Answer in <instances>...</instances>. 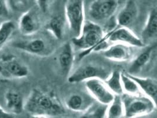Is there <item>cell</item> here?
I'll use <instances>...</instances> for the list:
<instances>
[{"label": "cell", "mask_w": 157, "mask_h": 118, "mask_svg": "<svg viewBox=\"0 0 157 118\" xmlns=\"http://www.w3.org/2000/svg\"><path fill=\"white\" fill-rule=\"evenodd\" d=\"M24 110L34 116H54L64 113L57 98L51 93L34 89L24 104Z\"/></svg>", "instance_id": "cell-1"}, {"label": "cell", "mask_w": 157, "mask_h": 118, "mask_svg": "<svg viewBox=\"0 0 157 118\" xmlns=\"http://www.w3.org/2000/svg\"><path fill=\"white\" fill-rule=\"evenodd\" d=\"M107 36H104V31L98 24L87 21L84 22L79 36L73 37L72 44L84 50L80 55L82 57L93 50H105L107 47Z\"/></svg>", "instance_id": "cell-2"}, {"label": "cell", "mask_w": 157, "mask_h": 118, "mask_svg": "<svg viewBox=\"0 0 157 118\" xmlns=\"http://www.w3.org/2000/svg\"><path fill=\"white\" fill-rule=\"evenodd\" d=\"M125 118H135L149 115L157 108V104L144 95H132L123 93L121 95Z\"/></svg>", "instance_id": "cell-3"}, {"label": "cell", "mask_w": 157, "mask_h": 118, "mask_svg": "<svg viewBox=\"0 0 157 118\" xmlns=\"http://www.w3.org/2000/svg\"><path fill=\"white\" fill-rule=\"evenodd\" d=\"M24 98L21 92L8 82L0 84V106L8 113L15 116L24 110Z\"/></svg>", "instance_id": "cell-4"}, {"label": "cell", "mask_w": 157, "mask_h": 118, "mask_svg": "<svg viewBox=\"0 0 157 118\" xmlns=\"http://www.w3.org/2000/svg\"><path fill=\"white\" fill-rule=\"evenodd\" d=\"M65 15L72 35L78 37L85 22L84 0H66Z\"/></svg>", "instance_id": "cell-5"}, {"label": "cell", "mask_w": 157, "mask_h": 118, "mask_svg": "<svg viewBox=\"0 0 157 118\" xmlns=\"http://www.w3.org/2000/svg\"><path fill=\"white\" fill-rule=\"evenodd\" d=\"M28 67L13 54H0V75L7 79H21L28 76Z\"/></svg>", "instance_id": "cell-6"}, {"label": "cell", "mask_w": 157, "mask_h": 118, "mask_svg": "<svg viewBox=\"0 0 157 118\" xmlns=\"http://www.w3.org/2000/svg\"><path fill=\"white\" fill-rule=\"evenodd\" d=\"M118 4V0H94L88 8V16L93 22H104L114 14Z\"/></svg>", "instance_id": "cell-7"}, {"label": "cell", "mask_w": 157, "mask_h": 118, "mask_svg": "<svg viewBox=\"0 0 157 118\" xmlns=\"http://www.w3.org/2000/svg\"><path fill=\"white\" fill-rule=\"evenodd\" d=\"M111 71L104 67L88 64L79 67L68 76V81L71 83L86 81L90 79H99L105 81L111 73Z\"/></svg>", "instance_id": "cell-8"}, {"label": "cell", "mask_w": 157, "mask_h": 118, "mask_svg": "<svg viewBox=\"0 0 157 118\" xmlns=\"http://www.w3.org/2000/svg\"><path fill=\"white\" fill-rule=\"evenodd\" d=\"M86 87L90 95L99 103L108 105L114 97V95L108 88L104 81L99 79L86 81Z\"/></svg>", "instance_id": "cell-9"}, {"label": "cell", "mask_w": 157, "mask_h": 118, "mask_svg": "<svg viewBox=\"0 0 157 118\" xmlns=\"http://www.w3.org/2000/svg\"><path fill=\"white\" fill-rule=\"evenodd\" d=\"M107 40L112 43H120L129 46L142 48L145 44L143 40L128 27H120V28L111 31L107 36Z\"/></svg>", "instance_id": "cell-10"}, {"label": "cell", "mask_w": 157, "mask_h": 118, "mask_svg": "<svg viewBox=\"0 0 157 118\" xmlns=\"http://www.w3.org/2000/svg\"><path fill=\"white\" fill-rule=\"evenodd\" d=\"M14 46L24 52L37 56H44L48 53V44L42 38H34L29 40L17 41Z\"/></svg>", "instance_id": "cell-11"}, {"label": "cell", "mask_w": 157, "mask_h": 118, "mask_svg": "<svg viewBox=\"0 0 157 118\" xmlns=\"http://www.w3.org/2000/svg\"><path fill=\"white\" fill-rule=\"evenodd\" d=\"M57 60L61 73L64 76H68L70 74L74 60L73 45L71 43L67 42L63 44L58 52Z\"/></svg>", "instance_id": "cell-12"}, {"label": "cell", "mask_w": 157, "mask_h": 118, "mask_svg": "<svg viewBox=\"0 0 157 118\" xmlns=\"http://www.w3.org/2000/svg\"><path fill=\"white\" fill-rule=\"evenodd\" d=\"M18 27L22 34L24 36H29L34 34L40 28L37 15L31 10L25 12L20 18Z\"/></svg>", "instance_id": "cell-13"}, {"label": "cell", "mask_w": 157, "mask_h": 118, "mask_svg": "<svg viewBox=\"0 0 157 118\" xmlns=\"http://www.w3.org/2000/svg\"><path fill=\"white\" fill-rule=\"evenodd\" d=\"M138 85L144 95L147 96L154 102L157 104V81L151 77H141L136 75L131 74L125 72Z\"/></svg>", "instance_id": "cell-14"}, {"label": "cell", "mask_w": 157, "mask_h": 118, "mask_svg": "<svg viewBox=\"0 0 157 118\" xmlns=\"http://www.w3.org/2000/svg\"><path fill=\"white\" fill-rule=\"evenodd\" d=\"M102 55L106 59L117 61H125L130 59L131 51L130 46L120 43H115L103 50Z\"/></svg>", "instance_id": "cell-15"}, {"label": "cell", "mask_w": 157, "mask_h": 118, "mask_svg": "<svg viewBox=\"0 0 157 118\" xmlns=\"http://www.w3.org/2000/svg\"><path fill=\"white\" fill-rule=\"evenodd\" d=\"M138 8L134 0H128L117 16V23L120 27H128L137 16Z\"/></svg>", "instance_id": "cell-16"}, {"label": "cell", "mask_w": 157, "mask_h": 118, "mask_svg": "<svg viewBox=\"0 0 157 118\" xmlns=\"http://www.w3.org/2000/svg\"><path fill=\"white\" fill-rule=\"evenodd\" d=\"M91 97L84 94L73 93L66 99L65 106L68 109L73 112H85L94 103Z\"/></svg>", "instance_id": "cell-17"}, {"label": "cell", "mask_w": 157, "mask_h": 118, "mask_svg": "<svg viewBox=\"0 0 157 118\" xmlns=\"http://www.w3.org/2000/svg\"><path fill=\"white\" fill-rule=\"evenodd\" d=\"M157 48L156 44H153L141 52L136 59H134L127 72L131 74H135L142 70L149 62Z\"/></svg>", "instance_id": "cell-18"}, {"label": "cell", "mask_w": 157, "mask_h": 118, "mask_svg": "<svg viewBox=\"0 0 157 118\" xmlns=\"http://www.w3.org/2000/svg\"><path fill=\"white\" fill-rule=\"evenodd\" d=\"M144 40H150L156 38L157 36V11L152 8L149 13L145 26L142 33Z\"/></svg>", "instance_id": "cell-19"}, {"label": "cell", "mask_w": 157, "mask_h": 118, "mask_svg": "<svg viewBox=\"0 0 157 118\" xmlns=\"http://www.w3.org/2000/svg\"><path fill=\"white\" fill-rule=\"evenodd\" d=\"M108 88L114 95H122L124 93L121 83V72L115 70L111 72L107 79L104 81Z\"/></svg>", "instance_id": "cell-20"}, {"label": "cell", "mask_w": 157, "mask_h": 118, "mask_svg": "<svg viewBox=\"0 0 157 118\" xmlns=\"http://www.w3.org/2000/svg\"><path fill=\"white\" fill-rule=\"evenodd\" d=\"M47 29L57 39L60 40L64 36L65 22L61 16L53 17L47 25Z\"/></svg>", "instance_id": "cell-21"}, {"label": "cell", "mask_w": 157, "mask_h": 118, "mask_svg": "<svg viewBox=\"0 0 157 118\" xmlns=\"http://www.w3.org/2000/svg\"><path fill=\"white\" fill-rule=\"evenodd\" d=\"M124 111L121 95H115L113 101L107 106L106 118H118L124 117Z\"/></svg>", "instance_id": "cell-22"}, {"label": "cell", "mask_w": 157, "mask_h": 118, "mask_svg": "<svg viewBox=\"0 0 157 118\" xmlns=\"http://www.w3.org/2000/svg\"><path fill=\"white\" fill-rule=\"evenodd\" d=\"M121 83L124 93L132 95H143L138 85L125 72H121Z\"/></svg>", "instance_id": "cell-23"}, {"label": "cell", "mask_w": 157, "mask_h": 118, "mask_svg": "<svg viewBox=\"0 0 157 118\" xmlns=\"http://www.w3.org/2000/svg\"><path fill=\"white\" fill-rule=\"evenodd\" d=\"M108 105L97 102L94 103L84 112L82 118H101L106 117V112Z\"/></svg>", "instance_id": "cell-24"}, {"label": "cell", "mask_w": 157, "mask_h": 118, "mask_svg": "<svg viewBox=\"0 0 157 118\" xmlns=\"http://www.w3.org/2000/svg\"><path fill=\"white\" fill-rule=\"evenodd\" d=\"M15 26L11 21H5L0 24V50L12 36Z\"/></svg>", "instance_id": "cell-25"}, {"label": "cell", "mask_w": 157, "mask_h": 118, "mask_svg": "<svg viewBox=\"0 0 157 118\" xmlns=\"http://www.w3.org/2000/svg\"><path fill=\"white\" fill-rule=\"evenodd\" d=\"M31 0H7L9 8L16 11H22L28 7Z\"/></svg>", "instance_id": "cell-26"}, {"label": "cell", "mask_w": 157, "mask_h": 118, "mask_svg": "<svg viewBox=\"0 0 157 118\" xmlns=\"http://www.w3.org/2000/svg\"><path fill=\"white\" fill-rule=\"evenodd\" d=\"M9 15L7 0H0V21L7 18Z\"/></svg>", "instance_id": "cell-27"}, {"label": "cell", "mask_w": 157, "mask_h": 118, "mask_svg": "<svg viewBox=\"0 0 157 118\" xmlns=\"http://www.w3.org/2000/svg\"><path fill=\"white\" fill-rule=\"evenodd\" d=\"M51 0H36L38 6L43 12H45L50 6Z\"/></svg>", "instance_id": "cell-28"}, {"label": "cell", "mask_w": 157, "mask_h": 118, "mask_svg": "<svg viewBox=\"0 0 157 118\" xmlns=\"http://www.w3.org/2000/svg\"><path fill=\"white\" fill-rule=\"evenodd\" d=\"M14 117V115L7 113L0 106V118H13Z\"/></svg>", "instance_id": "cell-29"}, {"label": "cell", "mask_w": 157, "mask_h": 118, "mask_svg": "<svg viewBox=\"0 0 157 118\" xmlns=\"http://www.w3.org/2000/svg\"><path fill=\"white\" fill-rule=\"evenodd\" d=\"M1 22H0V24H1Z\"/></svg>", "instance_id": "cell-30"}]
</instances>
